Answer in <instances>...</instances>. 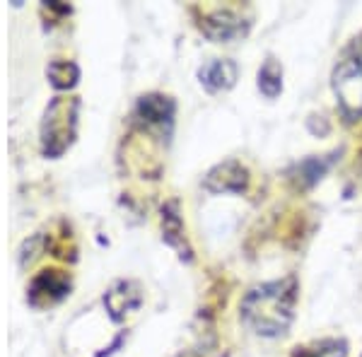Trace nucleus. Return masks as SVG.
Here are the masks:
<instances>
[{
  "mask_svg": "<svg viewBox=\"0 0 362 357\" xmlns=\"http://www.w3.org/2000/svg\"><path fill=\"white\" fill-rule=\"evenodd\" d=\"M49 78L56 87H73L75 80H78V68H75L73 63H66V61L51 63Z\"/></svg>",
  "mask_w": 362,
  "mask_h": 357,
  "instance_id": "1a4fd4ad",
  "label": "nucleus"
},
{
  "mask_svg": "<svg viewBox=\"0 0 362 357\" xmlns=\"http://www.w3.org/2000/svg\"><path fill=\"white\" fill-rule=\"evenodd\" d=\"M206 189L215 193H242L247 189V169L237 162H225V165L215 167L206 179Z\"/></svg>",
  "mask_w": 362,
  "mask_h": 357,
  "instance_id": "20e7f679",
  "label": "nucleus"
},
{
  "mask_svg": "<svg viewBox=\"0 0 362 357\" xmlns=\"http://www.w3.org/2000/svg\"><path fill=\"white\" fill-rule=\"evenodd\" d=\"M295 280H280L251 290L242 302L244 321L261 336H280L293 321Z\"/></svg>",
  "mask_w": 362,
  "mask_h": 357,
  "instance_id": "f257e3e1",
  "label": "nucleus"
},
{
  "mask_svg": "<svg viewBox=\"0 0 362 357\" xmlns=\"http://www.w3.org/2000/svg\"><path fill=\"white\" fill-rule=\"evenodd\" d=\"M334 90L343 111L350 119L362 116V61L350 58L338 66L334 75Z\"/></svg>",
  "mask_w": 362,
  "mask_h": 357,
  "instance_id": "7ed1b4c3",
  "label": "nucleus"
},
{
  "mask_svg": "<svg viewBox=\"0 0 362 357\" xmlns=\"http://www.w3.org/2000/svg\"><path fill=\"white\" fill-rule=\"evenodd\" d=\"M309 357H346V343H338V341L321 343L317 350L309 353Z\"/></svg>",
  "mask_w": 362,
  "mask_h": 357,
  "instance_id": "9d476101",
  "label": "nucleus"
},
{
  "mask_svg": "<svg viewBox=\"0 0 362 357\" xmlns=\"http://www.w3.org/2000/svg\"><path fill=\"white\" fill-rule=\"evenodd\" d=\"M172 102L165 97H143L140 99V114L148 121H169L172 116Z\"/></svg>",
  "mask_w": 362,
  "mask_h": 357,
  "instance_id": "6e6552de",
  "label": "nucleus"
},
{
  "mask_svg": "<svg viewBox=\"0 0 362 357\" xmlns=\"http://www.w3.org/2000/svg\"><path fill=\"white\" fill-rule=\"evenodd\" d=\"M198 75H201V83L208 92H223V90L235 87L239 70H237V63L227 61V58H223V61L215 58V61H208Z\"/></svg>",
  "mask_w": 362,
  "mask_h": 357,
  "instance_id": "39448f33",
  "label": "nucleus"
},
{
  "mask_svg": "<svg viewBox=\"0 0 362 357\" xmlns=\"http://www.w3.org/2000/svg\"><path fill=\"white\" fill-rule=\"evenodd\" d=\"M75 99H56L51 109L46 111L44 121V150L49 155H61L70 145L75 133Z\"/></svg>",
  "mask_w": 362,
  "mask_h": 357,
  "instance_id": "f03ea898",
  "label": "nucleus"
},
{
  "mask_svg": "<svg viewBox=\"0 0 362 357\" xmlns=\"http://www.w3.org/2000/svg\"><path fill=\"white\" fill-rule=\"evenodd\" d=\"M203 29H206V34L210 39H215V42H230V39H237L244 34L239 15L230 13V10H218V13L206 17Z\"/></svg>",
  "mask_w": 362,
  "mask_h": 357,
  "instance_id": "423d86ee",
  "label": "nucleus"
},
{
  "mask_svg": "<svg viewBox=\"0 0 362 357\" xmlns=\"http://www.w3.org/2000/svg\"><path fill=\"white\" fill-rule=\"evenodd\" d=\"M259 90L268 99H276L280 95V90H283V68L273 58H268L259 70Z\"/></svg>",
  "mask_w": 362,
  "mask_h": 357,
  "instance_id": "0eeeda50",
  "label": "nucleus"
}]
</instances>
